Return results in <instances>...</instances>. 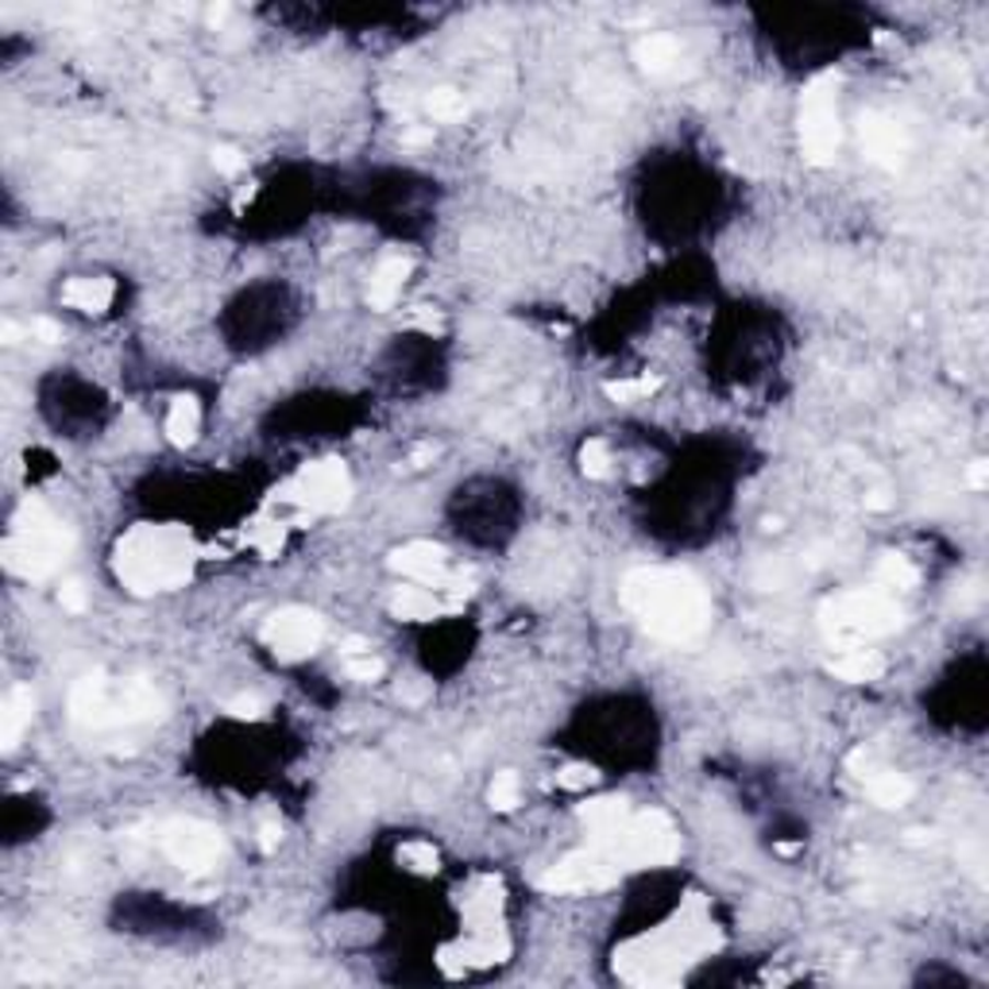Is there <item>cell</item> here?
I'll list each match as a JSON object with an SVG mask.
<instances>
[{
  "label": "cell",
  "mask_w": 989,
  "mask_h": 989,
  "mask_svg": "<svg viewBox=\"0 0 989 989\" xmlns=\"http://www.w3.org/2000/svg\"><path fill=\"white\" fill-rule=\"evenodd\" d=\"M862 148H866V156L874 159V163L897 171L908 156V136L900 131L897 120H889V116H882V113H870V116H862Z\"/></svg>",
  "instance_id": "obj_13"
},
{
  "label": "cell",
  "mask_w": 989,
  "mask_h": 989,
  "mask_svg": "<svg viewBox=\"0 0 989 989\" xmlns=\"http://www.w3.org/2000/svg\"><path fill=\"white\" fill-rule=\"evenodd\" d=\"M966 483H970L974 491H986V483H989V464H986V460H974L970 472H966Z\"/></svg>",
  "instance_id": "obj_35"
},
{
  "label": "cell",
  "mask_w": 989,
  "mask_h": 989,
  "mask_svg": "<svg viewBox=\"0 0 989 989\" xmlns=\"http://www.w3.org/2000/svg\"><path fill=\"white\" fill-rule=\"evenodd\" d=\"M74 538L43 507L39 499H27L20 507V515L12 518V533L4 538V564H9V573L24 576V580H43L66 561Z\"/></svg>",
  "instance_id": "obj_3"
},
{
  "label": "cell",
  "mask_w": 989,
  "mask_h": 989,
  "mask_svg": "<svg viewBox=\"0 0 989 989\" xmlns=\"http://www.w3.org/2000/svg\"><path fill=\"white\" fill-rule=\"evenodd\" d=\"M197 549L186 530L179 526H136L120 538L113 556V568L124 588L136 596L151 591H171L194 576Z\"/></svg>",
  "instance_id": "obj_2"
},
{
  "label": "cell",
  "mask_w": 989,
  "mask_h": 989,
  "mask_svg": "<svg viewBox=\"0 0 989 989\" xmlns=\"http://www.w3.org/2000/svg\"><path fill=\"white\" fill-rule=\"evenodd\" d=\"M32 333L39 336L43 344H55V341H62V329H58L55 321H47V318H43V321H35V325H32Z\"/></svg>",
  "instance_id": "obj_36"
},
{
  "label": "cell",
  "mask_w": 989,
  "mask_h": 989,
  "mask_svg": "<svg viewBox=\"0 0 989 989\" xmlns=\"http://www.w3.org/2000/svg\"><path fill=\"white\" fill-rule=\"evenodd\" d=\"M580 468H584V475H591V480H603V475L611 472V452H607V445L591 437V441L580 449Z\"/></svg>",
  "instance_id": "obj_26"
},
{
  "label": "cell",
  "mask_w": 989,
  "mask_h": 989,
  "mask_svg": "<svg viewBox=\"0 0 989 989\" xmlns=\"http://www.w3.org/2000/svg\"><path fill=\"white\" fill-rule=\"evenodd\" d=\"M842 124L831 78H816L801 97V148L816 166H827L839 151Z\"/></svg>",
  "instance_id": "obj_7"
},
{
  "label": "cell",
  "mask_w": 989,
  "mask_h": 989,
  "mask_svg": "<svg viewBox=\"0 0 989 989\" xmlns=\"http://www.w3.org/2000/svg\"><path fill=\"white\" fill-rule=\"evenodd\" d=\"M410 271H414V263H410L406 255H387V260L379 263L376 275H371V283H368V306L371 310H391V306L399 302Z\"/></svg>",
  "instance_id": "obj_14"
},
{
  "label": "cell",
  "mask_w": 989,
  "mask_h": 989,
  "mask_svg": "<svg viewBox=\"0 0 989 989\" xmlns=\"http://www.w3.org/2000/svg\"><path fill=\"white\" fill-rule=\"evenodd\" d=\"M166 712L163 695L148 685V680H128L120 685V692L108 688V680L101 672L82 677L70 692V715L78 727H120V723H151Z\"/></svg>",
  "instance_id": "obj_4"
},
{
  "label": "cell",
  "mask_w": 989,
  "mask_h": 989,
  "mask_svg": "<svg viewBox=\"0 0 989 989\" xmlns=\"http://www.w3.org/2000/svg\"><path fill=\"white\" fill-rule=\"evenodd\" d=\"M426 108H429L434 120H460L468 105H464V97H460L457 90H434L426 97Z\"/></svg>",
  "instance_id": "obj_25"
},
{
  "label": "cell",
  "mask_w": 989,
  "mask_h": 989,
  "mask_svg": "<svg viewBox=\"0 0 989 989\" xmlns=\"http://www.w3.org/2000/svg\"><path fill=\"white\" fill-rule=\"evenodd\" d=\"M877 584H882V588H900V591L916 588V584H920V568H916L908 556L885 553L882 561H877Z\"/></svg>",
  "instance_id": "obj_23"
},
{
  "label": "cell",
  "mask_w": 989,
  "mask_h": 989,
  "mask_svg": "<svg viewBox=\"0 0 989 989\" xmlns=\"http://www.w3.org/2000/svg\"><path fill=\"white\" fill-rule=\"evenodd\" d=\"M278 839H283V827H278V824H271V819H267V824L260 827V847H263V851H275V847H278Z\"/></svg>",
  "instance_id": "obj_37"
},
{
  "label": "cell",
  "mask_w": 989,
  "mask_h": 989,
  "mask_svg": "<svg viewBox=\"0 0 989 989\" xmlns=\"http://www.w3.org/2000/svg\"><path fill=\"white\" fill-rule=\"evenodd\" d=\"M657 379L642 376V379H619V383H607V394L619 402H634V399H649V394L657 391Z\"/></svg>",
  "instance_id": "obj_27"
},
{
  "label": "cell",
  "mask_w": 989,
  "mask_h": 989,
  "mask_svg": "<svg viewBox=\"0 0 989 989\" xmlns=\"http://www.w3.org/2000/svg\"><path fill=\"white\" fill-rule=\"evenodd\" d=\"M391 568L402 576H410L414 584H426V588L449 591V603L460 607V599L468 596V584L460 576L449 573V556H445L441 545L434 541H410V545L394 549L391 553Z\"/></svg>",
  "instance_id": "obj_11"
},
{
  "label": "cell",
  "mask_w": 989,
  "mask_h": 989,
  "mask_svg": "<svg viewBox=\"0 0 989 989\" xmlns=\"http://www.w3.org/2000/svg\"><path fill=\"white\" fill-rule=\"evenodd\" d=\"M225 712L237 715V720H255V715L263 712V703L255 700V695H237V700L225 703Z\"/></svg>",
  "instance_id": "obj_31"
},
{
  "label": "cell",
  "mask_w": 989,
  "mask_h": 989,
  "mask_svg": "<svg viewBox=\"0 0 989 989\" xmlns=\"http://www.w3.org/2000/svg\"><path fill=\"white\" fill-rule=\"evenodd\" d=\"M862 785H866V793L874 796L882 808H905V804L912 801V781L900 777V773H893V769L877 766L874 773L862 781Z\"/></svg>",
  "instance_id": "obj_21"
},
{
  "label": "cell",
  "mask_w": 989,
  "mask_h": 989,
  "mask_svg": "<svg viewBox=\"0 0 989 989\" xmlns=\"http://www.w3.org/2000/svg\"><path fill=\"white\" fill-rule=\"evenodd\" d=\"M32 712H35L32 688L16 685L9 695H4V708H0V743H4V750H12V746L20 743L24 727L32 723Z\"/></svg>",
  "instance_id": "obj_18"
},
{
  "label": "cell",
  "mask_w": 989,
  "mask_h": 989,
  "mask_svg": "<svg viewBox=\"0 0 989 989\" xmlns=\"http://www.w3.org/2000/svg\"><path fill=\"white\" fill-rule=\"evenodd\" d=\"M591 769H584V766H568L564 769V773H556V781H561L564 789H584V785H591Z\"/></svg>",
  "instance_id": "obj_33"
},
{
  "label": "cell",
  "mask_w": 989,
  "mask_h": 989,
  "mask_svg": "<svg viewBox=\"0 0 989 989\" xmlns=\"http://www.w3.org/2000/svg\"><path fill=\"white\" fill-rule=\"evenodd\" d=\"M325 639V622L306 607H283L263 622V646L283 662H298L310 657Z\"/></svg>",
  "instance_id": "obj_10"
},
{
  "label": "cell",
  "mask_w": 989,
  "mask_h": 989,
  "mask_svg": "<svg viewBox=\"0 0 989 989\" xmlns=\"http://www.w3.org/2000/svg\"><path fill=\"white\" fill-rule=\"evenodd\" d=\"M58 603L66 607V611H74L82 614L85 611V588L78 580H66L62 588H58Z\"/></svg>",
  "instance_id": "obj_30"
},
{
  "label": "cell",
  "mask_w": 989,
  "mask_h": 989,
  "mask_svg": "<svg viewBox=\"0 0 989 989\" xmlns=\"http://www.w3.org/2000/svg\"><path fill=\"white\" fill-rule=\"evenodd\" d=\"M827 669H831L839 680H851V685H870V680H877L885 672V657L877 654V649L851 646V649H842L839 657H831Z\"/></svg>",
  "instance_id": "obj_17"
},
{
  "label": "cell",
  "mask_w": 989,
  "mask_h": 989,
  "mask_svg": "<svg viewBox=\"0 0 989 989\" xmlns=\"http://www.w3.org/2000/svg\"><path fill=\"white\" fill-rule=\"evenodd\" d=\"M622 603L662 642H692L712 622V599L680 568H639L622 580Z\"/></svg>",
  "instance_id": "obj_1"
},
{
  "label": "cell",
  "mask_w": 989,
  "mask_h": 989,
  "mask_svg": "<svg viewBox=\"0 0 989 989\" xmlns=\"http://www.w3.org/2000/svg\"><path fill=\"white\" fill-rule=\"evenodd\" d=\"M116 298V287H113V278H70L62 290V302L66 306H74V310L82 313H101L108 310Z\"/></svg>",
  "instance_id": "obj_19"
},
{
  "label": "cell",
  "mask_w": 989,
  "mask_h": 989,
  "mask_svg": "<svg viewBox=\"0 0 989 989\" xmlns=\"http://www.w3.org/2000/svg\"><path fill=\"white\" fill-rule=\"evenodd\" d=\"M159 847L186 874H209L225 854L221 831L209 824H197V819H171V824H163L159 827Z\"/></svg>",
  "instance_id": "obj_9"
},
{
  "label": "cell",
  "mask_w": 989,
  "mask_h": 989,
  "mask_svg": "<svg viewBox=\"0 0 989 989\" xmlns=\"http://www.w3.org/2000/svg\"><path fill=\"white\" fill-rule=\"evenodd\" d=\"M905 611L893 603L885 591H842L819 607V626L831 642H851L862 646L870 639H885L900 630Z\"/></svg>",
  "instance_id": "obj_5"
},
{
  "label": "cell",
  "mask_w": 989,
  "mask_h": 989,
  "mask_svg": "<svg viewBox=\"0 0 989 989\" xmlns=\"http://www.w3.org/2000/svg\"><path fill=\"white\" fill-rule=\"evenodd\" d=\"M429 695V685H422V680H402L399 685V700L402 703H422Z\"/></svg>",
  "instance_id": "obj_34"
},
{
  "label": "cell",
  "mask_w": 989,
  "mask_h": 989,
  "mask_svg": "<svg viewBox=\"0 0 989 989\" xmlns=\"http://www.w3.org/2000/svg\"><path fill=\"white\" fill-rule=\"evenodd\" d=\"M491 808L495 812L518 808V777L515 773H499L491 781Z\"/></svg>",
  "instance_id": "obj_28"
},
{
  "label": "cell",
  "mask_w": 989,
  "mask_h": 989,
  "mask_svg": "<svg viewBox=\"0 0 989 989\" xmlns=\"http://www.w3.org/2000/svg\"><path fill=\"white\" fill-rule=\"evenodd\" d=\"M429 139H434V136H429L426 128H414V131H406V143H429Z\"/></svg>",
  "instance_id": "obj_38"
},
{
  "label": "cell",
  "mask_w": 989,
  "mask_h": 989,
  "mask_svg": "<svg viewBox=\"0 0 989 989\" xmlns=\"http://www.w3.org/2000/svg\"><path fill=\"white\" fill-rule=\"evenodd\" d=\"M344 672H348L352 680H379L383 677V662H379L376 654H348L344 657Z\"/></svg>",
  "instance_id": "obj_29"
},
{
  "label": "cell",
  "mask_w": 989,
  "mask_h": 989,
  "mask_svg": "<svg viewBox=\"0 0 989 989\" xmlns=\"http://www.w3.org/2000/svg\"><path fill=\"white\" fill-rule=\"evenodd\" d=\"M283 541H287V530H283L278 522H255L252 533H248V545H252L255 553H263V556H278Z\"/></svg>",
  "instance_id": "obj_24"
},
{
  "label": "cell",
  "mask_w": 989,
  "mask_h": 989,
  "mask_svg": "<svg viewBox=\"0 0 989 989\" xmlns=\"http://www.w3.org/2000/svg\"><path fill=\"white\" fill-rule=\"evenodd\" d=\"M197 426H202V410H197V402L186 399V394L174 399L171 414H166V437H171L174 445H194Z\"/></svg>",
  "instance_id": "obj_22"
},
{
  "label": "cell",
  "mask_w": 989,
  "mask_h": 989,
  "mask_svg": "<svg viewBox=\"0 0 989 989\" xmlns=\"http://www.w3.org/2000/svg\"><path fill=\"white\" fill-rule=\"evenodd\" d=\"M626 816H630V808H626L622 796H599V801H588L580 808V819L588 824V831H591V847H599V842L611 839Z\"/></svg>",
  "instance_id": "obj_16"
},
{
  "label": "cell",
  "mask_w": 989,
  "mask_h": 989,
  "mask_svg": "<svg viewBox=\"0 0 989 989\" xmlns=\"http://www.w3.org/2000/svg\"><path fill=\"white\" fill-rule=\"evenodd\" d=\"M599 851L614 862V866H669L680 851V839L672 824L662 812H630L622 827L607 842H599Z\"/></svg>",
  "instance_id": "obj_6"
},
{
  "label": "cell",
  "mask_w": 989,
  "mask_h": 989,
  "mask_svg": "<svg viewBox=\"0 0 989 989\" xmlns=\"http://www.w3.org/2000/svg\"><path fill=\"white\" fill-rule=\"evenodd\" d=\"M619 882V866L607 859L599 847L580 854H568L564 862L549 866L541 874V889L545 893H580V889H607Z\"/></svg>",
  "instance_id": "obj_12"
},
{
  "label": "cell",
  "mask_w": 989,
  "mask_h": 989,
  "mask_svg": "<svg viewBox=\"0 0 989 989\" xmlns=\"http://www.w3.org/2000/svg\"><path fill=\"white\" fill-rule=\"evenodd\" d=\"M634 58H639V66L646 74H669L672 66L680 62V43L672 35H646L634 47Z\"/></svg>",
  "instance_id": "obj_20"
},
{
  "label": "cell",
  "mask_w": 989,
  "mask_h": 989,
  "mask_svg": "<svg viewBox=\"0 0 989 989\" xmlns=\"http://www.w3.org/2000/svg\"><path fill=\"white\" fill-rule=\"evenodd\" d=\"M278 499L295 503V507L310 510V515H333V510L348 507L352 475L341 460H318V464H306L302 472L283 487Z\"/></svg>",
  "instance_id": "obj_8"
},
{
  "label": "cell",
  "mask_w": 989,
  "mask_h": 989,
  "mask_svg": "<svg viewBox=\"0 0 989 989\" xmlns=\"http://www.w3.org/2000/svg\"><path fill=\"white\" fill-rule=\"evenodd\" d=\"M391 611L399 614V619L426 622V619H437V614L457 611V607H452V603H449V596H441V591H437V588H426V584H414V588H399V596L391 599Z\"/></svg>",
  "instance_id": "obj_15"
},
{
  "label": "cell",
  "mask_w": 989,
  "mask_h": 989,
  "mask_svg": "<svg viewBox=\"0 0 989 989\" xmlns=\"http://www.w3.org/2000/svg\"><path fill=\"white\" fill-rule=\"evenodd\" d=\"M214 166L221 174H237L240 166H244V159H240L237 148H214Z\"/></svg>",
  "instance_id": "obj_32"
}]
</instances>
